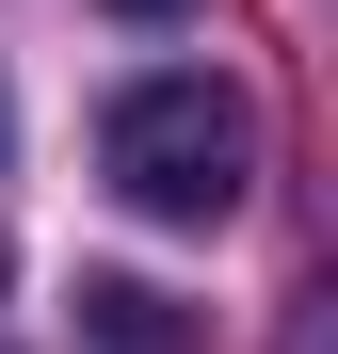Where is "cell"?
Listing matches in <instances>:
<instances>
[{
	"instance_id": "cell-1",
	"label": "cell",
	"mask_w": 338,
	"mask_h": 354,
	"mask_svg": "<svg viewBox=\"0 0 338 354\" xmlns=\"http://www.w3.org/2000/svg\"><path fill=\"white\" fill-rule=\"evenodd\" d=\"M97 161H113V194H129L145 225H225V209H242V177H258V113H242V81L161 65V81L113 97Z\"/></svg>"
},
{
	"instance_id": "cell-2",
	"label": "cell",
	"mask_w": 338,
	"mask_h": 354,
	"mask_svg": "<svg viewBox=\"0 0 338 354\" xmlns=\"http://www.w3.org/2000/svg\"><path fill=\"white\" fill-rule=\"evenodd\" d=\"M81 354H194V306L145 274H81Z\"/></svg>"
},
{
	"instance_id": "cell-4",
	"label": "cell",
	"mask_w": 338,
	"mask_h": 354,
	"mask_svg": "<svg viewBox=\"0 0 338 354\" xmlns=\"http://www.w3.org/2000/svg\"><path fill=\"white\" fill-rule=\"evenodd\" d=\"M0 290H17V242H0Z\"/></svg>"
},
{
	"instance_id": "cell-3",
	"label": "cell",
	"mask_w": 338,
	"mask_h": 354,
	"mask_svg": "<svg viewBox=\"0 0 338 354\" xmlns=\"http://www.w3.org/2000/svg\"><path fill=\"white\" fill-rule=\"evenodd\" d=\"M113 17H194V0H113Z\"/></svg>"
}]
</instances>
